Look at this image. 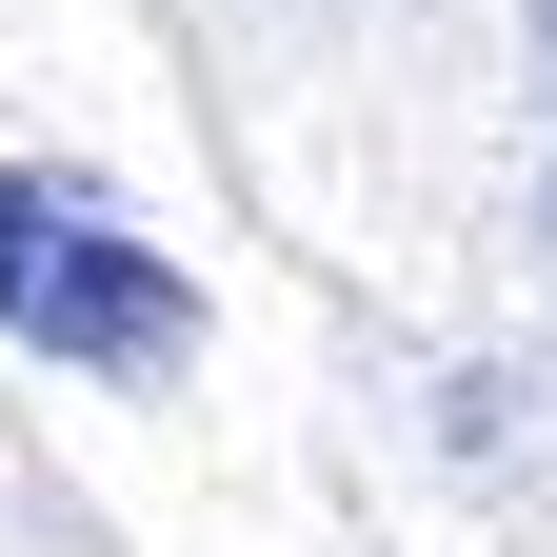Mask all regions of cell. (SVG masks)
Masks as SVG:
<instances>
[{"mask_svg":"<svg viewBox=\"0 0 557 557\" xmlns=\"http://www.w3.org/2000/svg\"><path fill=\"white\" fill-rule=\"evenodd\" d=\"M0 338H40L60 379H180L199 359V278L160 259V220H120V180L0 160Z\"/></svg>","mask_w":557,"mask_h":557,"instance_id":"6da1fadb","label":"cell"},{"mask_svg":"<svg viewBox=\"0 0 557 557\" xmlns=\"http://www.w3.org/2000/svg\"><path fill=\"white\" fill-rule=\"evenodd\" d=\"M537 40H557V0H537Z\"/></svg>","mask_w":557,"mask_h":557,"instance_id":"7a4b0ae2","label":"cell"}]
</instances>
